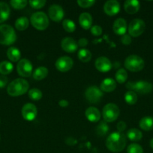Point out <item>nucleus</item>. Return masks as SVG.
Returning <instances> with one entry per match:
<instances>
[{
  "label": "nucleus",
  "instance_id": "obj_18",
  "mask_svg": "<svg viewBox=\"0 0 153 153\" xmlns=\"http://www.w3.org/2000/svg\"><path fill=\"white\" fill-rule=\"evenodd\" d=\"M140 4L136 0H127L124 3V9L129 14H134L139 10Z\"/></svg>",
  "mask_w": 153,
  "mask_h": 153
},
{
  "label": "nucleus",
  "instance_id": "obj_14",
  "mask_svg": "<svg viewBox=\"0 0 153 153\" xmlns=\"http://www.w3.org/2000/svg\"><path fill=\"white\" fill-rule=\"evenodd\" d=\"M104 10V13L109 16H115L120 10L119 3L116 0H109L105 2Z\"/></svg>",
  "mask_w": 153,
  "mask_h": 153
},
{
  "label": "nucleus",
  "instance_id": "obj_19",
  "mask_svg": "<svg viewBox=\"0 0 153 153\" xmlns=\"http://www.w3.org/2000/svg\"><path fill=\"white\" fill-rule=\"evenodd\" d=\"M85 115L87 120L92 123L98 122L100 118V113L96 108L89 107L86 110Z\"/></svg>",
  "mask_w": 153,
  "mask_h": 153
},
{
  "label": "nucleus",
  "instance_id": "obj_1",
  "mask_svg": "<svg viewBox=\"0 0 153 153\" xmlns=\"http://www.w3.org/2000/svg\"><path fill=\"white\" fill-rule=\"evenodd\" d=\"M126 145V137L124 134L115 131L108 136L106 140V146L112 152H122Z\"/></svg>",
  "mask_w": 153,
  "mask_h": 153
},
{
  "label": "nucleus",
  "instance_id": "obj_2",
  "mask_svg": "<svg viewBox=\"0 0 153 153\" xmlns=\"http://www.w3.org/2000/svg\"><path fill=\"white\" fill-rule=\"evenodd\" d=\"M29 85L28 82L23 79H16L8 85L7 92L10 97H19L28 91Z\"/></svg>",
  "mask_w": 153,
  "mask_h": 153
},
{
  "label": "nucleus",
  "instance_id": "obj_29",
  "mask_svg": "<svg viewBox=\"0 0 153 153\" xmlns=\"http://www.w3.org/2000/svg\"><path fill=\"white\" fill-rule=\"evenodd\" d=\"M78 58L80 61L84 63L88 62L92 58V53L89 50L86 49H81L78 52Z\"/></svg>",
  "mask_w": 153,
  "mask_h": 153
},
{
  "label": "nucleus",
  "instance_id": "obj_8",
  "mask_svg": "<svg viewBox=\"0 0 153 153\" xmlns=\"http://www.w3.org/2000/svg\"><path fill=\"white\" fill-rule=\"evenodd\" d=\"M146 29V24L140 19H134L130 22L128 25V33L134 37H139Z\"/></svg>",
  "mask_w": 153,
  "mask_h": 153
},
{
  "label": "nucleus",
  "instance_id": "obj_43",
  "mask_svg": "<svg viewBox=\"0 0 153 153\" xmlns=\"http://www.w3.org/2000/svg\"><path fill=\"white\" fill-rule=\"evenodd\" d=\"M77 45L80 47H85L88 45V40H86V38H81L78 40L77 42Z\"/></svg>",
  "mask_w": 153,
  "mask_h": 153
},
{
  "label": "nucleus",
  "instance_id": "obj_32",
  "mask_svg": "<svg viewBox=\"0 0 153 153\" xmlns=\"http://www.w3.org/2000/svg\"><path fill=\"white\" fill-rule=\"evenodd\" d=\"M109 131V126L105 122H100L96 128V134L98 136H104Z\"/></svg>",
  "mask_w": 153,
  "mask_h": 153
},
{
  "label": "nucleus",
  "instance_id": "obj_35",
  "mask_svg": "<svg viewBox=\"0 0 153 153\" xmlns=\"http://www.w3.org/2000/svg\"><path fill=\"white\" fill-rule=\"evenodd\" d=\"M10 4L14 8L20 10V9L24 8L28 4V1L26 0H12L10 1Z\"/></svg>",
  "mask_w": 153,
  "mask_h": 153
},
{
  "label": "nucleus",
  "instance_id": "obj_26",
  "mask_svg": "<svg viewBox=\"0 0 153 153\" xmlns=\"http://www.w3.org/2000/svg\"><path fill=\"white\" fill-rule=\"evenodd\" d=\"M28 18L26 16H20L15 21V28L19 31H24L28 27Z\"/></svg>",
  "mask_w": 153,
  "mask_h": 153
},
{
  "label": "nucleus",
  "instance_id": "obj_3",
  "mask_svg": "<svg viewBox=\"0 0 153 153\" xmlns=\"http://www.w3.org/2000/svg\"><path fill=\"white\" fill-rule=\"evenodd\" d=\"M16 40V34L13 27L9 25H0V44L9 46Z\"/></svg>",
  "mask_w": 153,
  "mask_h": 153
},
{
  "label": "nucleus",
  "instance_id": "obj_37",
  "mask_svg": "<svg viewBox=\"0 0 153 153\" xmlns=\"http://www.w3.org/2000/svg\"><path fill=\"white\" fill-rule=\"evenodd\" d=\"M28 3L32 8L40 9L45 5L46 1L45 0H33V1H29Z\"/></svg>",
  "mask_w": 153,
  "mask_h": 153
},
{
  "label": "nucleus",
  "instance_id": "obj_24",
  "mask_svg": "<svg viewBox=\"0 0 153 153\" xmlns=\"http://www.w3.org/2000/svg\"><path fill=\"white\" fill-rule=\"evenodd\" d=\"M7 56L10 61L16 62L20 59V51L16 47H10L7 51Z\"/></svg>",
  "mask_w": 153,
  "mask_h": 153
},
{
  "label": "nucleus",
  "instance_id": "obj_4",
  "mask_svg": "<svg viewBox=\"0 0 153 153\" xmlns=\"http://www.w3.org/2000/svg\"><path fill=\"white\" fill-rule=\"evenodd\" d=\"M30 22L34 28L39 31H44L49 25V19L44 12H35L30 18Z\"/></svg>",
  "mask_w": 153,
  "mask_h": 153
},
{
  "label": "nucleus",
  "instance_id": "obj_16",
  "mask_svg": "<svg viewBox=\"0 0 153 153\" xmlns=\"http://www.w3.org/2000/svg\"><path fill=\"white\" fill-rule=\"evenodd\" d=\"M61 46L63 50L66 52H74L78 48L76 42L71 37H65L62 40Z\"/></svg>",
  "mask_w": 153,
  "mask_h": 153
},
{
  "label": "nucleus",
  "instance_id": "obj_33",
  "mask_svg": "<svg viewBox=\"0 0 153 153\" xmlns=\"http://www.w3.org/2000/svg\"><path fill=\"white\" fill-rule=\"evenodd\" d=\"M62 27L67 32L69 33L74 32L76 29L75 23L72 20H70V19H64L62 22Z\"/></svg>",
  "mask_w": 153,
  "mask_h": 153
},
{
  "label": "nucleus",
  "instance_id": "obj_12",
  "mask_svg": "<svg viewBox=\"0 0 153 153\" xmlns=\"http://www.w3.org/2000/svg\"><path fill=\"white\" fill-rule=\"evenodd\" d=\"M55 65L58 71L62 73H65L72 68L74 65V61L70 57L63 56L57 59Z\"/></svg>",
  "mask_w": 153,
  "mask_h": 153
},
{
  "label": "nucleus",
  "instance_id": "obj_39",
  "mask_svg": "<svg viewBox=\"0 0 153 153\" xmlns=\"http://www.w3.org/2000/svg\"><path fill=\"white\" fill-rule=\"evenodd\" d=\"M91 33L94 36H99L102 34V28L99 25H94L91 28Z\"/></svg>",
  "mask_w": 153,
  "mask_h": 153
},
{
  "label": "nucleus",
  "instance_id": "obj_40",
  "mask_svg": "<svg viewBox=\"0 0 153 153\" xmlns=\"http://www.w3.org/2000/svg\"><path fill=\"white\" fill-rule=\"evenodd\" d=\"M121 41L123 44L129 45L131 43V38H130L129 34H124V35H122V37Z\"/></svg>",
  "mask_w": 153,
  "mask_h": 153
},
{
  "label": "nucleus",
  "instance_id": "obj_45",
  "mask_svg": "<svg viewBox=\"0 0 153 153\" xmlns=\"http://www.w3.org/2000/svg\"><path fill=\"white\" fill-rule=\"evenodd\" d=\"M150 146H151L152 149H153V138L150 140Z\"/></svg>",
  "mask_w": 153,
  "mask_h": 153
},
{
  "label": "nucleus",
  "instance_id": "obj_28",
  "mask_svg": "<svg viewBox=\"0 0 153 153\" xmlns=\"http://www.w3.org/2000/svg\"><path fill=\"white\" fill-rule=\"evenodd\" d=\"M14 69L13 64L7 61H4L0 62V73L2 76L10 74Z\"/></svg>",
  "mask_w": 153,
  "mask_h": 153
},
{
  "label": "nucleus",
  "instance_id": "obj_11",
  "mask_svg": "<svg viewBox=\"0 0 153 153\" xmlns=\"http://www.w3.org/2000/svg\"><path fill=\"white\" fill-rule=\"evenodd\" d=\"M21 113L24 120L27 121H32L36 118L38 111L34 105L32 103H27L22 108Z\"/></svg>",
  "mask_w": 153,
  "mask_h": 153
},
{
  "label": "nucleus",
  "instance_id": "obj_30",
  "mask_svg": "<svg viewBox=\"0 0 153 153\" xmlns=\"http://www.w3.org/2000/svg\"><path fill=\"white\" fill-rule=\"evenodd\" d=\"M124 100L128 105H134L137 101V96L134 91H128L124 94Z\"/></svg>",
  "mask_w": 153,
  "mask_h": 153
},
{
  "label": "nucleus",
  "instance_id": "obj_34",
  "mask_svg": "<svg viewBox=\"0 0 153 153\" xmlns=\"http://www.w3.org/2000/svg\"><path fill=\"white\" fill-rule=\"evenodd\" d=\"M28 97L31 100L38 101L42 98V92L38 88H32L28 91Z\"/></svg>",
  "mask_w": 153,
  "mask_h": 153
},
{
  "label": "nucleus",
  "instance_id": "obj_27",
  "mask_svg": "<svg viewBox=\"0 0 153 153\" xmlns=\"http://www.w3.org/2000/svg\"><path fill=\"white\" fill-rule=\"evenodd\" d=\"M127 137L129 140L132 141H139L142 139V134L139 129L136 128H130L127 132Z\"/></svg>",
  "mask_w": 153,
  "mask_h": 153
},
{
  "label": "nucleus",
  "instance_id": "obj_9",
  "mask_svg": "<svg viewBox=\"0 0 153 153\" xmlns=\"http://www.w3.org/2000/svg\"><path fill=\"white\" fill-rule=\"evenodd\" d=\"M32 64L28 60L23 58L20 60L16 66V70L18 74L22 77H28L32 73Z\"/></svg>",
  "mask_w": 153,
  "mask_h": 153
},
{
  "label": "nucleus",
  "instance_id": "obj_31",
  "mask_svg": "<svg viewBox=\"0 0 153 153\" xmlns=\"http://www.w3.org/2000/svg\"><path fill=\"white\" fill-rule=\"evenodd\" d=\"M128 79V73L124 69H119L116 73V80L119 84H123Z\"/></svg>",
  "mask_w": 153,
  "mask_h": 153
},
{
  "label": "nucleus",
  "instance_id": "obj_13",
  "mask_svg": "<svg viewBox=\"0 0 153 153\" xmlns=\"http://www.w3.org/2000/svg\"><path fill=\"white\" fill-rule=\"evenodd\" d=\"M49 17L54 22H59L64 17V10L58 4H52L48 10Z\"/></svg>",
  "mask_w": 153,
  "mask_h": 153
},
{
  "label": "nucleus",
  "instance_id": "obj_41",
  "mask_svg": "<svg viewBox=\"0 0 153 153\" xmlns=\"http://www.w3.org/2000/svg\"><path fill=\"white\" fill-rule=\"evenodd\" d=\"M8 82V79L6 76H0V88H2L6 86V85Z\"/></svg>",
  "mask_w": 153,
  "mask_h": 153
},
{
  "label": "nucleus",
  "instance_id": "obj_15",
  "mask_svg": "<svg viewBox=\"0 0 153 153\" xmlns=\"http://www.w3.org/2000/svg\"><path fill=\"white\" fill-rule=\"evenodd\" d=\"M96 69L101 73H106L112 69V64L110 61L106 57H99L94 63Z\"/></svg>",
  "mask_w": 153,
  "mask_h": 153
},
{
  "label": "nucleus",
  "instance_id": "obj_7",
  "mask_svg": "<svg viewBox=\"0 0 153 153\" xmlns=\"http://www.w3.org/2000/svg\"><path fill=\"white\" fill-rule=\"evenodd\" d=\"M119 108L113 103H108L103 108L102 115L106 122L111 123L115 121L119 116Z\"/></svg>",
  "mask_w": 153,
  "mask_h": 153
},
{
  "label": "nucleus",
  "instance_id": "obj_6",
  "mask_svg": "<svg viewBox=\"0 0 153 153\" xmlns=\"http://www.w3.org/2000/svg\"><path fill=\"white\" fill-rule=\"evenodd\" d=\"M145 63L141 57L132 55L128 57L124 61V67L131 72H139L143 69Z\"/></svg>",
  "mask_w": 153,
  "mask_h": 153
},
{
  "label": "nucleus",
  "instance_id": "obj_23",
  "mask_svg": "<svg viewBox=\"0 0 153 153\" xmlns=\"http://www.w3.org/2000/svg\"><path fill=\"white\" fill-rule=\"evenodd\" d=\"M140 127L144 131H151L153 129V117H145L140 121Z\"/></svg>",
  "mask_w": 153,
  "mask_h": 153
},
{
  "label": "nucleus",
  "instance_id": "obj_42",
  "mask_svg": "<svg viewBox=\"0 0 153 153\" xmlns=\"http://www.w3.org/2000/svg\"><path fill=\"white\" fill-rule=\"evenodd\" d=\"M126 128V124L125 123L123 122V121H120V122L118 123L117 124V129L119 132H122V131H124Z\"/></svg>",
  "mask_w": 153,
  "mask_h": 153
},
{
  "label": "nucleus",
  "instance_id": "obj_22",
  "mask_svg": "<svg viewBox=\"0 0 153 153\" xmlns=\"http://www.w3.org/2000/svg\"><path fill=\"white\" fill-rule=\"evenodd\" d=\"M10 10L8 4L5 2L0 1V23L4 22L10 16Z\"/></svg>",
  "mask_w": 153,
  "mask_h": 153
},
{
  "label": "nucleus",
  "instance_id": "obj_5",
  "mask_svg": "<svg viewBox=\"0 0 153 153\" xmlns=\"http://www.w3.org/2000/svg\"><path fill=\"white\" fill-rule=\"evenodd\" d=\"M126 88L130 91L140 94H148L152 90V85L146 81L129 82L126 84Z\"/></svg>",
  "mask_w": 153,
  "mask_h": 153
},
{
  "label": "nucleus",
  "instance_id": "obj_25",
  "mask_svg": "<svg viewBox=\"0 0 153 153\" xmlns=\"http://www.w3.org/2000/svg\"><path fill=\"white\" fill-rule=\"evenodd\" d=\"M48 75V69L44 67H38L33 72V78L37 81L42 80L45 79Z\"/></svg>",
  "mask_w": 153,
  "mask_h": 153
},
{
  "label": "nucleus",
  "instance_id": "obj_38",
  "mask_svg": "<svg viewBox=\"0 0 153 153\" xmlns=\"http://www.w3.org/2000/svg\"><path fill=\"white\" fill-rule=\"evenodd\" d=\"M94 3H95V1L94 0H78L77 1V4H79L80 7H83V8L92 7Z\"/></svg>",
  "mask_w": 153,
  "mask_h": 153
},
{
  "label": "nucleus",
  "instance_id": "obj_21",
  "mask_svg": "<svg viewBox=\"0 0 153 153\" xmlns=\"http://www.w3.org/2000/svg\"><path fill=\"white\" fill-rule=\"evenodd\" d=\"M79 23L84 29H89L92 24V17L88 13H81L79 17Z\"/></svg>",
  "mask_w": 153,
  "mask_h": 153
},
{
  "label": "nucleus",
  "instance_id": "obj_10",
  "mask_svg": "<svg viewBox=\"0 0 153 153\" xmlns=\"http://www.w3.org/2000/svg\"><path fill=\"white\" fill-rule=\"evenodd\" d=\"M85 97L89 102L98 103L103 97V92L96 86H91L86 91Z\"/></svg>",
  "mask_w": 153,
  "mask_h": 153
},
{
  "label": "nucleus",
  "instance_id": "obj_17",
  "mask_svg": "<svg viewBox=\"0 0 153 153\" xmlns=\"http://www.w3.org/2000/svg\"><path fill=\"white\" fill-rule=\"evenodd\" d=\"M112 30L118 35H124L127 31V22L122 18L116 19L112 25Z\"/></svg>",
  "mask_w": 153,
  "mask_h": 153
},
{
  "label": "nucleus",
  "instance_id": "obj_36",
  "mask_svg": "<svg viewBox=\"0 0 153 153\" xmlns=\"http://www.w3.org/2000/svg\"><path fill=\"white\" fill-rule=\"evenodd\" d=\"M128 153H143V149L137 143H131L128 146Z\"/></svg>",
  "mask_w": 153,
  "mask_h": 153
},
{
  "label": "nucleus",
  "instance_id": "obj_44",
  "mask_svg": "<svg viewBox=\"0 0 153 153\" xmlns=\"http://www.w3.org/2000/svg\"><path fill=\"white\" fill-rule=\"evenodd\" d=\"M69 103L67 100H61L58 102V105L62 108H66L67 106H68Z\"/></svg>",
  "mask_w": 153,
  "mask_h": 153
},
{
  "label": "nucleus",
  "instance_id": "obj_20",
  "mask_svg": "<svg viewBox=\"0 0 153 153\" xmlns=\"http://www.w3.org/2000/svg\"><path fill=\"white\" fill-rule=\"evenodd\" d=\"M100 91L102 92H106L110 93L113 91L116 88V82H115V80H113L112 79L110 78H107V79H105L104 80L102 81V82L100 83Z\"/></svg>",
  "mask_w": 153,
  "mask_h": 153
}]
</instances>
